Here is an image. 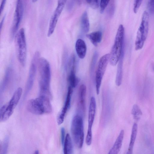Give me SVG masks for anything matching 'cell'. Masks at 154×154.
I'll list each match as a JSON object with an SVG mask.
<instances>
[{"label": "cell", "mask_w": 154, "mask_h": 154, "mask_svg": "<svg viewBox=\"0 0 154 154\" xmlns=\"http://www.w3.org/2000/svg\"><path fill=\"white\" fill-rule=\"evenodd\" d=\"M39 57V52L38 51H36L32 59L26 85L24 98L26 97L33 86L38 67Z\"/></svg>", "instance_id": "52a82bcc"}, {"label": "cell", "mask_w": 154, "mask_h": 154, "mask_svg": "<svg viewBox=\"0 0 154 154\" xmlns=\"http://www.w3.org/2000/svg\"><path fill=\"white\" fill-rule=\"evenodd\" d=\"M142 0H134L133 11L134 13H136L141 4Z\"/></svg>", "instance_id": "f1b7e54d"}, {"label": "cell", "mask_w": 154, "mask_h": 154, "mask_svg": "<svg viewBox=\"0 0 154 154\" xmlns=\"http://www.w3.org/2000/svg\"><path fill=\"white\" fill-rule=\"evenodd\" d=\"M92 0H86L87 2L89 4H91Z\"/></svg>", "instance_id": "d590c367"}, {"label": "cell", "mask_w": 154, "mask_h": 154, "mask_svg": "<svg viewBox=\"0 0 154 154\" xmlns=\"http://www.w3.org/2000/svg\"><path fill=\"white\" fill-rule=\"evenodd\" d=\"M147 6L149 12L154 14V0H148Z\"/></svg>", "instance_id": "83f0119b"}, {"label": "cell", "mask_w": 154, "mask_h": 154, "mask_svg": "<svg viewBox=\"0 0 154 154\" xmlns=\"http://www.w3.org/2000/svg\"><path fill=\"white\" fill-rule=\"evenodd\" d=\"M124 134V130H121L113 146L109 151V154H117L119 153L122 145Z\"/></svg>", "instance_id": "7c38bea8"}, {"label": "cell", "mask_w": 154, "mask_h": 154, "mask_svg": "<svg viewBox=\"0 0 154 154\" xmlns=\"http://www.w3.org/2000/svg\"><path fill=\"white\" fill-rule=\"evenodd\" d=\"M13 73V71L11 67H8L6 69L1 86V93L4 91L8 87L12 79Z\"/></svg>", "instance_id": "4fadbf2b"}, {"label": "cell", "mask_w": 154, "mask_h": 154, "mask_svg": "<svg viewBox=\"0 0 154 154\" xmlns=\"http://www.w3.org/2000/svg\"><path fill=\"white\" fill-rule=\"evenodd\" d=\"M124 55V50L123 51L118 61L116 83L117 86L121 85L122 82L123 73V63Z\"/></svg>", "instance_id": "ac0fdd59"}, {"label": "cell", "mask_w": 154, "mask_h": 154, "mask_svg": "<svg viewBox=\"0 0 154 154\" xmlns=\"http://www.w3.org/2000/svg\"><path fill=\"white\" fill-rule=\"evenodd\" d=\"M38 67L39 96L51 98V94L50 91L51 71L50 64L45 58H39Z\"/></svg>", "instance_id": "6da1fadb"}, {"label": "cell", "mask_w": 154, "mask_h": 154, "mask_svg": "<svg viewBox=\"0 0 154 154\" xmlns=\"http://www.w3.org/2000/svg\"><path fill=\"white\" fill-rule=\"evenodd\" d=\"M83 0H77L78 4L79 5H81L82 3Z\"/></svg>", "instance_id": "e575fe53"}, {"label": "cell", "mask_w": 154, "mask_h": 154, "mask_svg": "<svg viewBox=\"0 0 154 154\" xmlns=\"http://www.w3.org/2000/svg\"><path fill=\"white\" fill-rule=\"evenodd\" d=\"M14 109L11 108L8 103L3 105L0 109V121L4 122L7 120L12 115Z\"/></svg>", "instance_id": "2e32d148"}, {"label": "cell", "mask_w": 154, "mask_h": 154, "mask_svg": "<svg viewBox=\"0 0 154 154\" xmlns=\"http://www.w3.org/2000/svg\"><path fill=\"white\" fill-rule=\"evenodd\" d=\"M91 7L94 8L96 9L99 6V0H92L91 3Z\"/></svg>", "instance_id": "4dcf8cb0"}, {"label": "cell", "mask_w": 154, "mask_h": 154, "mask_svg": "<svg viewBox=\"0 0 154 154\" xmlns=\"http://www.w3.org/2000/svg\"><path fill=\"white\" fill-rule=\"evenodd\" d=\"M81 25L82 30L85 33L88 32L90 29V23L87 12L85 11L81 16Z\"/></svg>", "instance_id": "cb8c5ba5"}, {"label": "cell", "mask_w": 154, "mask_h": 154, "mask_svg": "<svg viewBox=\"0 0 154 154\" xmlns=\"http://www.w3.org/2000/svg\"><path fill=\"white\" fill-rule=\"evenodd\" d=\"M86 36L94 46H97L101 41L102 33L100 31H95L86 34Z\"/></svg>", "instance_id": "44dd1931"}, {"label": "cell", "mask_w": 154, "mask_h": 154, "mask_svg": "<svg viewBox=\"0 0 154 154\" xmlns=\"http://www.w3.org/2000/svg\"><path fill=\"white\" fill-rule=\"evenodd\" d=\"M32 0V2H36L38 0Z\"/></svg>", "instance_id": "74e56055"}, {"label": "cell", "mask_w": 154, "mask_h": 154, "mask_svg": "<svg viewBox=\"0 0 154 154\" xmlns=\"http://www.w3.org/2000/svg\"><path fill=\"white\" fill-rule=\"evenodd\" d=\"M153 69H154V66H153Z\"/></svg>", "instance_id": "f35d334b"}, {"label": "cell", "mask_w": 154, "mask_h": 154, "mask_svg": "<svg viewBox=\"0 0 154 154\" xmlns=\"http://www.w3.org/2000/svg\"><path fill=\"white\" fill-rule=\"evenodd\" d=\"M109 58L110 54H107L102 56L98 61L95 78L96 91L97 95L99 93L103 78L109 61Z\"/></svg>", "instance_id": "ba28073f"}, {"label": "cell", "mask_w": 154, "mask_h": 154, "mask_svg": "<svg viewBox=\"0 0 154 154\" xmlns=\"http://www.w3.org/2000/svg\"><path fill=\"white\" fill-rule=\"evenodd\" d=\"M15 44L17 60L23 66H25L26 57V44L24 29H20L15 36Z\"/></svg>", "instance_id": "5b68a950"}, {"label": "cell", "mask_w": 154, "mask_h": 154, "mask_svg": "<svg viewBox=\"0 0 154 154\" xmlns=\"http://www.w3.org/2000/svg\"><path fill=\"white\" fill-rule=\"evenodd\" d=\"M23 89L21 87L18 88L14 92L12 97L8 103L9 106L12 109H15L21 97Z\"/></svg>", "instance_id": "e0dca14e"}, {"label": "cell", "mask_w": 154, "mask_h": 154, "mask_svg": "<svg viewBox=\"0 0 154 154\" xmlns=\"http://www.w3.org/2000/svg\"><path fill=\"white\" fill-rule=\"evenodd\" d=\"M86 87L84 84L82 85L79 87V105L82 111L84 112L85 109V96Z\"/></svg>", "instance_id": "9a60e30c"}, {"label": "cell", "mask_w": 154, "mask_h": 154, "mask_svg": "<svg viewBox=\"0 0 154 154\" xmlns=\"http://www.w3.org/2000/svg\"><path fill=\"white\" fill-rule=\"evenodd\" d=\"M61 141L62 145H63L65 140V130L64 128L62 127L61 129Z\"/></svg>", "instance_id": "f546056e"}, {"label": "cell", "mask_w": 154, "mask_h": 154, "mask_svg": "<svg viewBox=\"0 0 154 154\" xmlns=\"http://www.w3.org/2000/svg\"><path fill=\"white\" fill-rule=\"evenodd\" d=\"M96 102L95 98L92 97L90 101L88 110V127L85 142L87 145H90L92 142V127L95 119L96 110Z\"/></svg>", "instance_id": "30bf717a"}, {"label": "cell", "mask_w": 154, "mask_h": 154, "mask_svg": "<svg viewBox=\"0 0 154 154\" xmlns=\"http://www.w3.org/2000/svg\"><path fill=\"white\" fill-rule=\"evenodd\" d=\"M9 143V138L8 137H5L2 145H1L0 151L2 153L5 154L7 153Z\"/></svg>", "instance_id": "484cf974"}, {"label": "cell", "mask_w": 154, "mask_h": 154, "mask_svg": "<svg viewBox=\"0 0 154 154\" xmlns=\"http://www.w3.org/2000/svg\"><path fill=\"white\" fill-rule=\"evenodd\" d=\"M137 124L134 123L132 128L130 143L126 153L127 154H132L133 153L134 144L137 134Z\"/></svg>", "instance_id": "ffe728a7"}, {"label": "cell", "mask_w": 154, "mask_h": 154, "mask_svg": "<svg viewBox=\"0 0 154 154\" xmlns=\"http://www.w3.org/2000/svg\"><path fill=\"white\" fill-rule=\"evenodd\" d=\"M67 0H58L57 4H61L65 5Z\"/></svg>", "instance_id": "d6a6232c"}, {"label": "cell", "mask_w": 154, "mask_h": 154, "mask_svg": "<svg viewBox=\"0 0 154 154\" xmlns=\"http://www.w3.org/2000/svg\"><path fill=\"white\" fill-rule=\"evenodd\" d=\"M124 32L123 26L122 24L120 25L117 32L114 44L109 54V62L112 66H115L116 65L124 50Z\"/></svg>", "instance_id": "3957f363"}, {"label": "cell", "mask_w": 154, "mask_h": 154, "mask_svg": "<svg viewBox=\"0 0 154 154\" xmlns=\"http://www.w3.org/2000/svg\"><path fill=\"white\" fill-rule=\"evenodd\" d=\"M39 151L38 150H35L34 153L35 154H38L39 153Z\"/></svg>", "instance_id": "8d00e7d4"}, {"label": "cell", "mask_w": 154, "mask_h": 154, "mask_svg": "<svg viewBox=\"0 0 154 154\" xmlns=\"http://www.w3.org/2000/svg\"><path fill=\"white\" fill-rule=\"evenodd\" d=\"M65 5L57 4V5L52 15L49 24L47 36H50L53 33L57 23Z\"/></svg>", "instance_id": "8fae6325"}, {"label": "cell", "mask_w": 154, "mask_h": 154, "mask_svg": "<svg viewBox=\"0 0 154 154\" xmlns=\"http://www.w3.org/2000/svg\"><path fill=\"white\" fill-rule=\"evenodd\" d=\"M6 0H2L0 6L1 14L3 11L6 2Z\"/></svg>", "instance_id": "1f68e13d"}, {"label": "cell", "mask_w": 154, "mask_h": 154, "mask_svg": "<svg viewBox=\"0 0 154 154\" xmlns=\"http://www.w3.org/2000/svg\"><path fill=\"white\" fill-rule=\"evenodd\" d=\"M110 0H100V13L103 14Z\"/></svg>", "instance_id": "4316f807"}, {"label": "cell", "mask_w": 154, "mask_h": 154, "mask_svg": "<svg viewBox=\"0 0 154 154\" xmlns=\"http://www.w3.org/2000/svg\"><path fill=\"white\" fill-rule=\"evenodd\" d=\"M149 14L146 11L143 12L141 23L137 31L135 41V49H141L147 37L149 30Z\"/></svg>", "instance_id": "8992f818"}, {"label": "cell", "mask_w": 154, "mask_h": 154, "mask_svg": "<svg viewBox=\"0 0 154 154\" xmlns=\"http://www.w3.org/2000/svg\"><path fill=\"white\" fill-rule=\"evenodd\" d=\"M5 16H4L3 17L1 22H0V32H1V30H2V26H3V23H4V20H5Z\"/></svg>", "instance_id": "836d02e7"}, {"label": "cell", "mask_w": 154, "mask_h": 154, "mask_svg": "<svg viewBox=\"0 0 154 154\" xmlns=\"http://www.w3.org/2000/svg\"><path fill=\"white\" fill-rule=\"evenodd\" d=\"M71 131L75 144L78 148H81L83 145L84 135L83 119L80 115L77 114L73 117Z\"/></svg>", "instance_id": "277c9868"}, {"label": "cell", "mask_w": 154, "mask_h": 154, "mask_svg": "<svg viewBox=\"0 0 154 154\" xmlns=\"http://www.w3.org/2000/svg\"><path fill=\"white\" fill-rule=\"evenodd\" d=\"M63 152L65 154L73 153V146L72 140L69 134H66L63 144Z\"/></svg>", "instance_id": "603a6c76"}, {"label": "cell", "mask_w": 154, "mask_h": 154, "mask_svg": "<svg viewBox=\"0 0 154 154\" xmlns=\"http://www.w3.org/2000/svg\"><path fill=\"white\" fill-rule=\"evenodd\" d=\"M131 113L134 118L136 120H139L142 115L140 109L136 104H134L131 110Z\"/></svg>", "instance_id": "d4e9b609"}, {"label": "cell", "mask_w": 154, "mask_h": 154, "mask_svg": "<svg viewBox=\"0 0 154 154\" xmlns=\"http://www.w3.org/2000/svg\"><path fill=\"white\" fill-rule=\"evenodd\" d=\"M76 51L79 57L83 59L86 55L87 47L85 42L81 39H78L75 43Z\"/></svg>", "instance_id": "5bb4252c"}, {"label": "cell", "mask_w": 154, "mask_h": 154, "mask_svg": "<svg viewBox=\"0 0 154 154\" xmlns=\"http://www.w3.org/2000/svg\"><path fill=\"white\" fill-rule=\"evenodd\" d=\"M73 92V88L69 86L68 88V91L66 100L64 106L60 112L62 115L65 116L69 108L71 102L72 95Z\"/></svg>", "instance_id": "7402d4cb"}, {"label": "cell", "mask_w": 154, "mask_h": 154, "mask_svg": "<svg viewBox=\"0 0 154 154\" xmlns=\"http://www.w3.org/2000/svg\"><path fill=\"white\" fill-rule=\"evenodd\" d=\"M68 81L69 85L72 88H75L79 82V79L76 78L75 72V59L73 57L72 60V67L68 78Z\"/></svg>", "instance_id": "d6986e66"}, {"label": "cell", "mask_w": 154, "mask_h": 154, "mask_svg": "<svg viewBox=\"0 0 154 154\" xmlns=\"http://www.w3.org/2000/svg\"><path fill=\"white\" fill-rule=\"evenodd\" d=\"M50 99L39 96L38 98L30 100L27 103V109L30 112L37 115L50 113L52 111Z\"/></svg>", "instance_id": "7a4b0ae2"}, {"label": "cell", "mask_w": 154, "mask_h": 154, "mask_svg": "<svg viewBox=\"0 0 154 154\" xmlns=\"http://www.w3.org/2000/svg\"><path fill=\"white\" fill-rule=\"evenodd\" d=\"M23 12L22 0H17L16 8L10 33L12 40L17 32L22 19Z\"/></svg>", "instance_id": "9c48e42d"}]
</instances>
